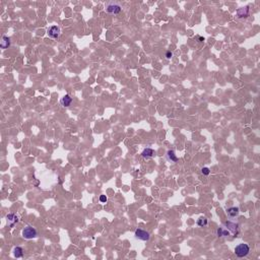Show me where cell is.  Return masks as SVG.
Returning a JSON list of instances; mask_svg holds the SVG:
<instances>
[{"instance_id": "6da1fadb", "label": "cell", "mask_w": 260, "mask_h": 260, "mask_svg": "<svg viewBox=\"0 0 260 260\" xmlns=\"http://www.w3.org/2000/svg\"><path fill=\"white\" fill-rule=\"evenodd\" d=\"M106 11L108 13H111V14H118L122 11V5L119 3V2L116 1H110L106 4Z\"/></svg>"}, {"instance_id": "7a4b0ae2", "label": "cell", "mask_w": 260, "mask_h": 260, "mask_svg": "<svg viewBox=\"0 0 260 260\" xmlns=\"http://www.w3.org/2000/svg\"><path fill=\"white\" fill-rule=\"evenodd\" d=\"M21 234H22V237L27 240L35 239V238H37V236H38L37 230H36L35 228H33L32 226H27V227L22 230Z\"/></svg>"}, {"instance_id": "3957f363", "label": "cell", "mask_w": 260, "mask_h": 260, "mask_svg": "<svg viewBox=\"0 0 260 260\" xmlns=\"http://www.w3.org/2000/svg\"><path fill=\"white\" fill-rule=\"evenodd\" d=\"M249 252H250V247L247 244H244V243L243 244H239L235 248V254L238 257H240V258L247 256Z\"/></svg>"}, {"instance_id": "277c9868", "label": "cell", "mask_w": 260, "mask_h": 260, "mask_svg": "<svg viewBox=\"0 0 260 260\" xmlns=\"http://www.w3.org/2000/svg\"><path fill=\"white\" fill-rule=\"evenodd\" d=\"M134 236H135L136 239L140 240V241H149L150 239V234L149 232L142 230V229H136L135 232H134Z\"/></svg>"}, {"instance_id": "5b68a950", "label": "cell", "mask_w": 260, "mask_h": 260, "mask_svg": "<svg viewBox=\"0 0 260 260\" xmlns=\"http://www.w3.org/2000/svg\"><path fill=\"white\" fill-rule=\"evenodd\" d=\"M225 226H226V229H227V230L231 233V235H233V236L238 235V233H239V225L238 223L228 220V222L225 223Z\"/></svg>"}, {"instance_id": "8992f818", "label": "cell", "mask_w": 260, "mask_h": 260, "mask_svg": "<svg viewBox=\"0 0 260 260\" xmlns=\"http://www.w3.org/2000/svg\"><path fill=\"white\" fill-rule=\"evenodd\" d=\"M47 34L50 38L52 39H58L61 34V30L58 26H52L47 30Z\"/></svg>"}, {"instance_id": "52a82bcc", "label": "cell", "mask_w": 260, "mask_h": 260, "mask_svg": "<svg viewBox=\"0 0 260 260\" xmlns=\"http://www.w3.org/2000/svg\"><path fill=\"white\" fill-rule=\"evenodd\" d=\"M236 14H237V18H248L249 14H250V8H249V6H244V7L239 8V9L236 11Z\"/></svg>"}, {"instance_id": "ba28073f", "label": "cell", "mask_w": 260, "mask_h": 260, "mask_svg": "<svg viewBox=\"0 0 260 260\" xmlns=\"http://www.w3.org/2000/svg\"><path fill=\"white\" fill-rule=\"evenodd\" d=\"M6 220H7L8 226H9L10 228H13L15 223L18 222V217L16 216L15 213H13V212H10V213H8L6 216Z\"/></svg>"}, {"instance_id": "9c48e42d", "label": "cell", "mask_w": 260, "mask_h": 260, "mask_svg": "<svg viewBox=\"0 0 260 260\" xmlns=\"http://www.w3.org/2000/svg\"><path fill=\"white\" fill-rule=\"evenodd\" d=\"M156 155V152H155V149H150V147H146V149H144L143 150H142V152H141V156H142V158H144V159H150V158H152L153 156Z\"/></svg>"}, {"instance_id": "30bf717a", "label": "cell", "mask_w": 260, "mask_h": 260, "mask_svg": "<svg viewBox=\"0 0 260 260\" xmlns=\"http://www.w3.org/2000/svg\"><path fill=\"white\" fill-rule=\"evenodd\" d=\"M167 160L169 161V162H171V163H176V162H178V156H176L175 150H173V149L168 150V152H167Z\"/></svg>"}, {"instance_id": "8fae6325", "label": "cell", "mask_w": 260, "mask_h": 260, "mask_svg": "<svg viewBox=\"0 0 260 260\" xmlns=\"http://www.w3.org/2000/svg\"><path fill=\"white\" fill-rule=\"evenodd\" d=\"M72 103V98L69 96V95H65L62 99L60 100V104L63 106V107H69Z\"/></svg>"}, {"instance_id": "7c38bea8", "label": "cell", "mask_w": 260, "mask_h": 260, "mask_svg": "<svg viewBox=\"0 0 260 260\" xmlns=\"http://www.w3.org/2000/svg\"><path fill=\"white\" fill-rule=\"evenodd\" d=\"M231 233L229 232L226 227H222V228H219L217 230V236L220 237V238H223V237H228L230 236Z\"/></svg>"}, {"instance_id": "4fadbf2b", "label": "cell", "mask_w": 260, "mask_h": 260, "mask_svg": "<svg viewBox=\"0 0 260 260\" xmlns=\"http://www.w3.org/2000/svg\"><path fill=\"white\" fill-rule=\"evenodd\" d=\"M10 46V38H8L7 36H3L1 38V43H0V47L1 49H7Z\"/></svg>"}, {"instance_id": "5bb4252c", "label": "cell", "mask_w": 260, "mask_h": 260, "mask_svg": "<svg viewBox=\"0 0 260 260\" xmlns=\"http://www.w3.org/2000/svg\"><path fill=\"white\" fill-rule=\"evenodd\" d=\"M239 212H240L239 207H230V208L227 209V213H228V216L230 217H237L239 214Z\"/></svg>"}, {"instance_id": "9a60e30c", "label": "cell", "mask_w": 260, "mask_h": 260, "mask_svg": "<svg viewBox=\"0 0 260 260\" xmlns=\"http://www.w3.org/2000/svg\"><path fill=\"white\" fill-rule=\"evenodd\" d=\"M13 256H14L15 258H21V257L24 256V250H22V248L14 247V249H13Z\"/></svg>"}, {"instance_id": "2e32d148", "label": "cell", "mask_w": 260, "mask_h": 260, "mask_svg": "<svg viewBox=\"0 0 260 260\" xmlns=\"http://www.w3.org/2000/svg\"><path fill=\"white\" fill-rule=\"evenodd\" d=\"M196 223H197V226H199V227L203 228V227H206V226H207L208 220H207V219H206V217H199V219L197 220Z\"/></svg>"}, {"instance_id": "e0dca14e", "label": "cell", "mask_w": 260, "mask_h": 260, "mask_svg": "<svg viewBox=\"0 0 260 260\" xmlns=\"http://www.w3.org/2000/svg\"><path fill=\"white\" fill-rule=\"evenodd\" d=\"M201 173H202L204 176H208L209 174H210V170H209V168L207 167H204L201 169Z\"/></svg>"}, {"instance_id": "ac0fdd59", "label": "cell", "mask_w": 260, "mask_h": 260, "mask_svg": "<svg viewBox=\"0 0 260 260\" xmlns=\"http://www.w3.org/2000/svg\"><path fill=\"white\" fill-rule=\"evenodd\" d=\"M107 200H108V198H107L106 195H101V196H100V201L102 203H106V202H107Z\"/></svg>"}, {"instance_id": "d6986e66", "label": "cell", "mask_w": 260, "mask_h": 260, "mask_svg": "<svg viewBox=\"0 0 260 260\" xmlns=\"http://www.w3.org/2000/svg\"><path fill=\"white\" fill-rule=\"evenodd\" d=\"M171 57H173V53L171 51H167L166 52V58L167 59H170Z\"/></svg>"}]
</instances>
